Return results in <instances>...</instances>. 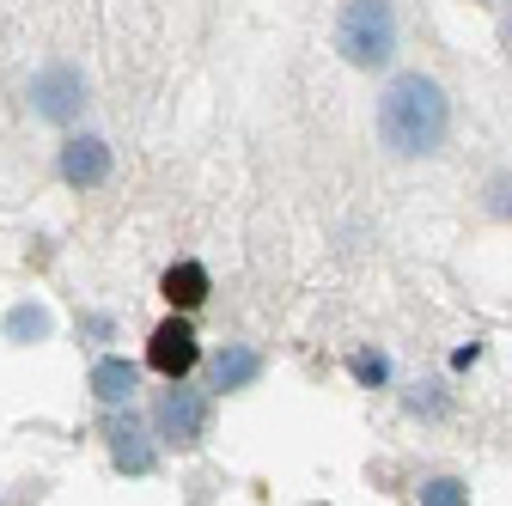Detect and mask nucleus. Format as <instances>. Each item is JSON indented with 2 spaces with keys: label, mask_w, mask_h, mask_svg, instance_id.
Segmentation results:
<instances>
[{
  "label": "nucleus",
  "mask_w": 512,
  "mask_h": 506,
  "mask_svg": "<svg viewBox=\"0 0 512 506\" xmlns=\"http://www.w3.org/2000/svg\"><path fill=\"white\" fill-rule=\"evenodd\" d=\"M61 177H68L74 189H98L110 177V147L98 135H74L68 147H61Z\"/></svg>",
  "instance_id": "423d86ee"
},
{
  "label": "nucleus",
  "mask_w": 512,
  "mask_h": 506,
  "mask_svg": "<svg viewBox=\"0 0 512 506\" xmlns=\"http://www.w3.org/2000/svg\"><path fill=\"white\" fill-rule=\"evenodd\" d=\"M336 49L348 68H384L397 55V13L391 0H348L336 19Z\"/></svg>",
  "instance_id": "f03ea898"
},
{
  "label": "nucleus",
  "mask_w": 512,
  "mask_h": 506,
  "mask_svg": "<svg viewBox=\"0 0 512 506\" xmlns=\"http://www.w3.org/2000/svg\"><path fill=\"white\" fill-rule=\"evenodd\" d=\"M31 104H37V116H49V122H68V116L86 104V80H80L74 68H49V74H37Z\"/></svg>",
  "instance_id": "39448f33"
},
{
  "label": "nucleus",
  "mask_w": 512,
  "mask_h": 506,
  "mask_svg": "<svg viewBox=\"0 0 512 506\" xmlns=\"http://www.w3.org/2000/svg\"><path fill=\"white\" fill-rule=\"evenodd\" d=\"M415 506H470V488L458 476H433L415 488Z\"/></svg>",
  "instance_id": "9b49d317"
},
{
  "label": "nucleus",
  "mask_w": 512,
  "mask_h": 506,
  "mask_svg": "<svg viewBox=\"0 0 512 506\" xmlns=\"http://www.w3.org/2000/svg\"><path fill=\"white\" fill-rule=\"evenodd\" d=\"M147 360H153V372H165V378L196 372L202 348H196V330H189V318H165V324L153 330V348H147Z\"/></svg>",
  "instance_id": "20e7f679"
},
{
  "label": "nucleus",
  "mask_w": 512,
  "mask_h": 506,
  "mask_svg": "<svg viewBox=\"0 0 512 506\" xmlns=\"http://www.w3.org/2000/svg\"><path fill=\"white\" fill-rule=\"evenodd\" d=\"M445 129H452V104H445L439 80L427 74H397L378 98V141L397 159H427L445 147Z\"/></svg>",
  "instance_id": "f257e3e1"
},
{
  "label": "nucleus",
  "mask_w": 512,
  "mask_h": 506,
  "mask_svg": "<svg viewBox=\"0 0 512 506\" xmlns=\"http://www.w3.org/2000/svg\"><path fill=\"white\" fill-rule=\"evenodd\" d=\"M165 299H171L177 311H196V305L208 299V269H202V263H177V269L165 275Z\"/></svg>",
  "instance_id": "9d476101"
},
{
  "label": "nucleus",
  "mask_w": 512,
  "mask_h": 506,
  "mask_svg": "<svg viewBox=\"0 0 512 506\" xmlns=\"http://www.w3.org/2000/svg\"><path fill=\"white\" fill-rule=\"evenodd\" d=\"M208 421H214V403H208L202 391H189L183 378H171V391H159V403H153V427H159L165 446H177V452L202 446V439H208Z\"/></svg>",
  "instance_id": "7ed1b4c3"
},
{
  "label": "nucleus",
  "mask_w": 512,
  "mask_h": 506,
  "mask_svg": "<svg viewBox=\"0 0 512 506\" xmlns=\"http://www.w3.org/2000/svg\"><path fill=\"white\" fill-rule=\"evenodd\" d=\"M92 397L104 409H122L128 397H135V366H128V360H98L92 366Z\"/></svg>",
  "instance_id": "1a4fd4ad"
},
{
  "label": "nucleus",
  "mask_w": 512,
  "mask_h": 506,
  "mask_svg": "<svg viewBox=\"0 0 512 506\" xmlns=\"http://www.w3.org/2000/svg\"><path fill=\"white\" fill-rule=\"evenodd\" d=\"M7 336H13V342H25V336H49V311H37V305H19L13 318H7Z\"/></svg>",
  "instance_id": "f8f14e48"
},
{
  "label": "nucleus",
  "mask_w": 512,
  "mask_h": 506,
  "mask_svg": "<svg viewBox=\"0 0 512 506\" xmlns=\"http://www.w3.org/2000/svg\"><path fill=\"white\" fill-rule=\"evenodd\" d=\"M488 214H494V220H512V171H500V177L488 183Z\"/></svg>",
  "instance_id": "ddd939ff"
},
{
  "label": "nucleus",
  "mask_w": 512,
  "mask_h": 506,
  "mask_svg": "<svg viewBox=\"0 0 512 506\" xmlns=\"http://www.w3.org/2000/svg\"><path fill=\"white\" fill-rule=\"evenodd\" d=\"M104 439H110V458H116V470H128V476H147V470H153V446L141 439V427H135V421L110 415V421H104Z\"/></svg>",
  "instance_id": "0eeeda50"
},
{
  "label": "nucleus",
  "mask_w": 512,
  "mask_h": 506,
  "mask_svg": "<svg viewBox=\"0 0 512 506\" xmlns=\"http://www.w3.org/2000/svg\"><path fill=\"white\" fill-rule=\"evenodd\" d=\"M263 378V354L256 348H220V360H214V391H244V385H256Z\"/></svg>",
  "instance_id": "6e6552de"
},
{
  "label": "nucleus",
  "mask_w": 512,
  "mask_h": 506,
  "mask_svg": "<svg viewBox=\"0 0 512 506\" xmlns=\"http://www.w3.org/2000/svg\"><path fill=\"white\" fill-rule=\"evenodd\" d=\"M354 372H360V378H384V360H366V354H360V360H354Z\"/></svg>",
  "instance_id": "4468645a"
}]
</instances>
